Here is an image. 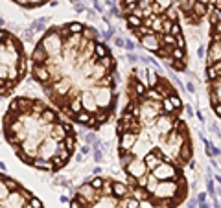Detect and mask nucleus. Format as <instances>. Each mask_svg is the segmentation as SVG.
I'll return each instance as SVG.
<instances>
[{
    "mask_svg": "<svg viewBox=\"0 0 221 208\" xmlns=\"http://www.w3.org/2000/svg\"><path fill=\"white\" fill-rule=\"evenodd\" d=\"M116 140L125 182L142 203L177 208L186 201L193 140L182 99L168 78L146 66L129 72Z\"/></svg>",
    "mask_w": 221,
    "mask_h": 208,
    "instance_id": "obj_1",
    "label": "nucleus"
},
{
    "mask_svg": "<svg viewBox=\"0 0 221 208\" xmlns=\"http://www.w3.org/2000/svg\"><path fill=\"white\" fill-rule=\"evenodd\" d=\"M30 72L46 99L70 122L98 131L116 118V59L87 24L48 28L31 52Z\"/></svg>",
    "mask_w": 221,
    "mask_h": 208,
    "instance_id": "obj_2",
    "label": "nucleus"
},
{
    "mask_svg": "<svg viewBox=\"0 0 221 208\" xmlns=\"http://www.w3.org/2000/svg\"><path fill=\"white\" fill-rule=\"evenodd\" d=\"M2 131L17 159L46 173L66 168L78 147L74 122L50 101L33 96L11 99L2 118Z\"/></svg>",
    "mask_w": 221,
    "mask_h": 208,
    "instance_id": "obj_3",
    "label": "nucleus"
},
{
    "mask_svg": "<svg viewBox=\"0 0 221 208\" xmlns=\"http://www.w3.org/2000/svg\"><path fill=\"white\" fill-rule=\"evenodd\" d=\"M120 13L144 50L168 63L175 72L188 68L184 20L175 0H120Z\"/></svg>",
    "mask_w": 221,
    "mask_h": 208,
    "instance_id": "obj_4",
    "label": "nucleus"
},
{
    "mask_svg": "<svg viewBox=\"0 0 221 208\" xmlns=\"http://www.w3.org/2000/svg\"><path fill=\"white\" fill-rule=\"evenodd\" d=\"M70 208H142V201L127 182L100 175L76 188Z\"/></svg>",
    "mask_w": 221,
    "mask_h": 208,
    "instance_id": "obj_5",
    "label": "nucleus"
},
{
    "mask_svg": "<svg viewBox=\"0 0 221 208\" xmlns=\"http://www.w3.org/2000/svg\"><path fill=\"white\" fill-rule=\"evenodd\" d=\"M30 70L22 41L13 31L0 28V98L11 96Z\"/></svg>",
    "mask_w": 221,
    "mask_h": 208,
    "instance_id": "obj_6",
    "label": "nucleus"
},
{
    "mask_svg": "<svg viewBox=\"0 0 221 208\" xmlns=\"http://www.w3.org/2000/svg\"><path fill=\"white\" fill-rule=\"evenodd\" d=\"M205 79L210 107L221 122V0H214L208 13V46Z\"/></svg>",
    "mask_w": 221,
    "mask_h": 208,
    "instance_id": "obj_7",
    "label": "nucleus"
},
{
    "mask_svg": "<svg viewBox=\"0 0 221 208\" xmlns=\"http://www.w3.org/2000/svg\"><path fill=\"white\" fill-rule=\"evenodd\" d=\"M0 208H44V204L17 179L0 173Z\"/></svg>",
    "mask_w": 221,
    "mask_h": 208,
    "instance_id": "obj_8",
    "label": "nucleus"
},
{
    "mask_svg": "<svg viewBox=\"0 0 221 208\" xmlns=\"http://www.w3.org/2000/svg\"><path fill=\"white\" fill-rule=\"evenodd\" d=\"M177 7L181 11L184 24L188 26H201L203 20L208 19L214 0H175Z\"/></svg>",
    "mask_w": 221,
    "mask_h": 208,
    "instance_id": "obj_9",
    "label": "nucleus"
},
{
    "mask_svg": "<svg viewBox=\"0 0 221 208\" xmlns=\"http://www.w3.org/2000/svg\"><path fill=\"white\" fill-rule=\"evenodd\" d=\"M11 2L24 7V9H37V7H42V6L50 4L52 0H11Z\"/></svg>",
    "mask_w": 221,
    "mask_h": 208,
    "instance_id": "obj_10",
    "label": "nucleus"
}]
</instances>
